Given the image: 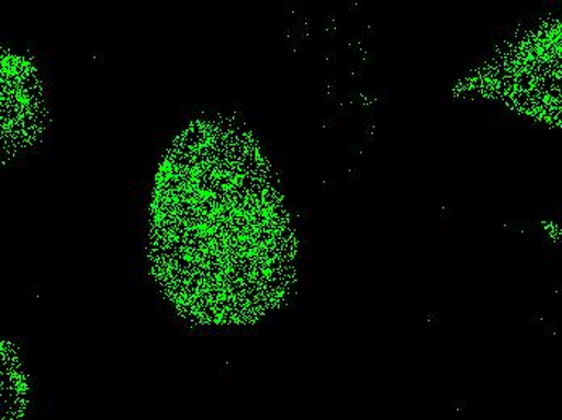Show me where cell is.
I'll use <instances>...</instances> for the list:
<instances>
[{"label":"cell","mask_w":562,"mask_h":420,"mask_svg":"<svg viewBox=\"0 0 562 420\" xmlns=\"http://www.w3.org/2000/svg\"><path fill=\"white\" fill-rule=\"evenodd\" d=\"M153 258L178 307L207 322L252 319L279 295L286 225L259 152L236 129L183 133L157 177Z\"/></svg>","instance_id":"1"}]
</instances>
